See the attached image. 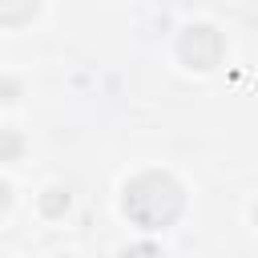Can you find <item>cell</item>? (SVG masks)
<instances>
[{
	"mask_svg": "<svg viewBox=\"0 0 258 258\" xmlns=\"http://www.w3.org/2000/svg\"><path fill=\"white\" fill-rule=\"evenodd\" d=\"M4 206H8V185L0 181V210H4Z\"/></svg>",
	"mask_w": 258,
	"mask_h": 258,
	"instance_id": "277c9868",
	"label": "cell"
},
{
	"mask_svg": "<svg viewBox=\"0 0 258 258\" xmlns=\"http://www.w3.org/2000/svg\"><path fill=\"white\" fill-rule=\"evenodd\" d=\"M125 210L137 226L145 230H157V226H169L177 214H181V189L165 177V173H145L137 177L129 189H125Z\"/></svg>",
	"mask_w": 258,
	"mask_h": 258,
	"instance_id": "6da1fadb",
	"label": "cell"
},
{
	"mask_svg": "<svg viewBox=\"0 0 258 258\" xmlns=\"http://www.w3.org/2000/svg\"><path fill=\"white\" fill-rule=\"evenodd\" d=\"M218 48H222V40H218L210 28H189V36L181 40V56L194 60L198 69H210V64L218 60Z\"/></svg>",
	"mask_w": 258,
	"mask_h": 258,
	"instance_id": "7a4b0ae2",
	"label": "cell"
},
{
	"mask_svg": "<svg viewBox=\"0 0 258 258\" xmlns=\"http://www.w3.org/2000/svg\"><path fill=\"white\" fill-rule=\"evenodd\" d=\"M36 12V0H0V20L4 24H20Z\"/></svg>",
	"mask_w": 258,
	"mask_h": 258,
	"instance_id": "3957f363",
	"label": "cell"
}]
</instances>
